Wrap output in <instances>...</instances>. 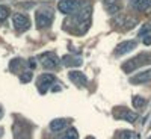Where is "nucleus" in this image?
<instances>
[{
	"label": "nucleus",
	"instance_id": "obj_8",
	"mask_svg": "<svg viewBox=\"0 0 151 139\" xmlns=\"http://www.w3.org/2000/svg\"><path fill=\"white\" fill-rule=\"evenodd\" d=\"M134 47H136V41H124V42H121V44H118L116 45V48H115V56H121V55H125V53H129V52H132V50H134Z\"/></svg>",
	"mask_w": 151,
	"mask_h": 139
},
{
	"label": "nucleus",
	"instance_id": "obj_1",
	"mask_svg": "<svg viewBox=\"0 0 151 139\" xmlns=\"http://www.w3.org/2000/svg\"><path fill=\"white\" fill-rule=\"evenodd\" d=\"M150 60H151V56H150V55L142 53V55H139V56H136V58H133V59L127 60L125 64H122V71H125V73H132V71H134L137 67L148 64Z\"/></svg>",
	"mask_w": 151,
	"mask_h": 139
},
{
	"label": "nucleus",
	"instance_id": "obj_11",
	"mask_svg": "<svg viewBox=\"0 0 151 139\" xmlns=\"http://www.w3.org/2000/svg\"><path fill=\"white\" fill-rule=\"evenodd\" d=\"M132 83H147V82H151V70H147V71H142L139 74L133 76L130 79Z\"/></svg>",
	"mask_w": 151,
	"mask_h": 139
},
{
	"label": "nucleus",
	"instance_id": "obj_2",
	"mask_svg": "<svg viewBox=\"0 0 151 139\" xmlns=\"http://www.w3.org/2000/svg\"><path fill=\"white\" fill-rule=\"evenodd\" d=\"M38 27H48L53 21V12L48 9H40L35 15Z\"/></svg>",
	"mask_w": 151,
	"mask_h": 139
},
{
	"label": "nucleus",
	"instance_id": "obj_14",
	"mask_svg": "<svg viewBox=\"0 0 151 139\" xmlns=\"http://www.w3.org/2000/svg\"><path fill=\"white\" fill-rule=\"evenodd\" d=\"M65 125H67V121H65V120L58 118V120H53L52 122H50V130H53V132H60V130L65 129Z\"/></svg>",
	"mask_w": 151,
	"mask_h": 139
},
{
	"label": "nucleus",
	"instance_id": "obj_24",
	"mask_svg": "<svg viewBox=\"0 0 151 139\" xmlns=\"http://www.w3.org/2000/svg\"><path fill=\"white\" fill-rule=\"evenodd\" d=\"M150 139H151V138H150Z\"/></svg>",
	"mask_w": 151,
	"mask_h": 139
},
{
	"label": "nucleus",
	"instance_id": "obj_16",
	"mask_svg": "<svg viewBox=\"0 0 151 139\" xmlns=\"http://www.w3.org/2000/svg\"><path fill=\"white\" fill-rule=\"evenodd\" d=\"M32 77H33L32 70H26V71H23V73L20 74V82H21V83H27V82L32 80Z\"/></svg>",
	"mask_w": 151,
	"mask_h": 139
},
{
	"label": "nucleus",
	"instance_id": "obj_18",
	"mask_svg": "<svg viewBox=\"0 0 151 139\" xmlns=\"http://www.w3.org/2000/svg\"><path fill=\"white\" fill-rule=\"evenodd\" d=\"M133 106H134L136 109L144 107V106H145V98H144V97H139V95L133 97Z\"/></svg>",
	"mask_w": 151,
	"mask_h": 139
},
{
	"label": "nucleus",
	"instance_id": "obj_5",
	"mask_svg": "<svg viewBox=\"0 0 151 139\" xmlns=\"http://www.w3.org/2000/svg\"><path fill=\"white\" fill-rule=\"evenodd\" d=\"M55 85V76L53 74H42L40 79H38V91L41 94H45L47 89L50 86Z\"/></svg>",
	"mask_w": 151,
	"mask_h": 139
},
{
	"label": "nucleus",
	"instance_id": "obj_10",
	"mask_svg": "<svg viewBox=\"0 0 151 139\" xmlns=\"http://www.w3.org/2000/svg\"><path fill=\"white\" fill-rule=\"evenodd\" d=\"M103 5L109 14H118L122 8L121 0H103Z\"/></svg>",
	"mask_w": 151,
	"mask_h": 139
},
{
	"label": "nucleus",
	"instance_id": "obj_7",
	"mask_svg": "<svg viewBox=\"0 0 151 139\" xmlns=\"http://www.w3.org/2000/svg\"><path fill=\"white\" fill-rule=\"evenodd\" d=\"M14 26L18 32H24V30H27L29 26H30V21L27 18V15H24V14H15L14 15Z\"/></svg>",
	"mask_w": 151,
	"mask_h": 139
},
{
	"label": "nucleus",
	"instance_id": "obj_13",
	"mask_svg": "<svg viewBox=\"0 0 151 139\" xmlns=\"http://www.w3.org/2000/svg\"><path fill=\"white\" fill-rule=\"evenodd\" d=\"M64 64L67 65V67H79L80 64H82V59L80 58H77V56H71V55H67V56H64Z\"/></svg>",
	"mask_w": 151,
	"mask_h": 139
},
{
	"label": "nucleus",
	"instance_id": "obj_6",
	"mask_svg": "<svg viewBox=\"0 0 151 139\" xmlns=\"http://www.w3.org/2000/svg\"><path fill=\"white\" fill-rule=\"evenodd\" d=\"M79 6V0H60L58 3V9L62 14H73Z\"/></svg>",
	"mask_w": 151,
	"mask_h": 139
},
{
	"label": "nucleus",
	"instance_id": "obj_17",
	"mask_svg": "<svg viewBox=\"0 0 151 139\" xmlns=\"http://www.w3.org/2000/svg\"><path fill=\"white\" fill-rule=\"evenodd\" d=\"M77 138H79V132L76 130V129H73V127H71L65 135L60 136V139H77Z\"/></svg>",
	"mask_w": 151,
	"mask_h": 139
},
{
	"label": "nucleus",
	"instance_id": "obj_20",
	"mask_svg": "<svg viewBox=\"0 0 151 139\" xmlns=\"http://www.w3.org/2000/svg\"><path fill=\"white\" fill-rule=\"evenodd\" d=\"M144 44L145 45H150L151 44V33H148V35L144 36Z\"/></svg>",
	"mask_w": 151,
	"mask_h": 139
},
{
	"label": "nucleus",
	"instance_id": "obj_21",
	"mask_svg": "<svg viewBox=\"0 0 151 139\" xmlns=\"http://www.w3.org/2000/svg\"><path fill=\"white\" fill-rule=\"evenodd\" d=\"M29 65H30L32 68L35 67V59H30V60H29Z\"/></svg>",
	"mask_w": 151,
	"mask_h": 139
},
{
	"label": "nucleus",
	"instance_id": "obj_22",
	"mask_svg": "<svg viewBox=\"0 0 151 139\" xmlns=\"http://www.w3.org/2000/svg\"><path fill=\"white\" fill-rule=\"evenodd\" d=\"M2 113H3V110H2V107H0V117H2Z\"/></svg>",
	"mask_w": 151,
	"mask_h": 139
},
{
	"label": "nucleus",
	"instance_id": "obj_23",
	"mask_svg": "<svg viewBox=\"0 0 151 139\" xmlns=\"http://www.w3.org/2000/svg\"><path fill=\"white\" fill-rule=\"evenodd\" d=\"M86 139H95V138H92V136H88Z\"/></svg>",
	"mask_w": 151,
	"mask_h": 139
},
{
	"label": "nucleus",
	"instance_id": "obj_12",
	"mask_svg": "<svg viewBox=\"0 0 151 139\" xmlns=\"http://www.w3.org/2000/svg\"><path fill=\"white\" fill-rule=\"evenodd\" d=\"M132 5L136 11L145 12L151 8V0H132Z\"/></svg>",
	"mask_w": 151,
	"mask_h": 139
},
{
	"label": "nucleus",
	"instance_id": "obj_15",
	"mask_svg": "<svg viewBox=\"0 0 151 139\" xmlns=\"http://www.w3.org/2000/svg\"><path fill=\"white\" fill-rule=\"evenodd\" d=\"M116 139H137V135L132 130H119L116 133Z\"/></svg>",
	"mask_w": 151,
	"mask_h": 139
},
{
	"label": "nucleus",
	"instance_id": "obj_9",
	"mask_svg": "<svg viewBox=\"0 0 151 139\" xmlns=\"http://www.w3.org/2000/svg\"><path fill=\"white\" fill-rule=\"evenodd\" d=\"M68 77H70V80H71L74 85H77V86H85V85L88 83L86 76H85L82 71H70V73H68Z\"/></svg>",
	"mask_w": 151,
	"mask_h": 139
},
{
	"label": "nucleus",
	"instance_id": "obj_3",
	"mask_svg": "<svg viewBox=\"0 0 151 139\" xmlns=\"http://www.w3.org/2000/svg\"><path fill=\"white\" fill-rule=\"evenodd\" d=\"M41 64H42V67L47 68V70L58 68V65H59V58H58L56 53H53V52H45L44 55H41Z\"/></svg>",
	"mask_w": 151,
	"mask_h": 139
},
{
	"label": "nucleus",
	"instance_id": "obj_4",
	"mask_svg": "<svg viewBox=\"0 0 151 139\" xmlns=\"http://www.w3.org/2000/svg\"><path fill=\"white\" fill-rule=\"evenodd\" d=\"M113 115H115V118L118 120H125L127 122H134L137 120V113L129 110V109H125V107H118L113 110Z\"/></svg>",
	"mask_w": 151,
	"mask_h": 139
},
{
	"label": "nucleus",
	"instance_id": "obj_19",
	"mask_svg": "<svg viewBox=\"0 0 151 139\" xmlns=\"http://www.w3.org/2000/svg\"><path fill=\"white\" fill-rule=\"evenodd\" d=\"M8 15H9V9H8L6 6H2V5H0V21L6 20Z\"/></svg>",
	"mask_w": 151,
	"mask_h": 139
}]
</instances>
